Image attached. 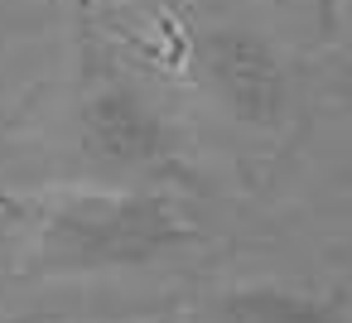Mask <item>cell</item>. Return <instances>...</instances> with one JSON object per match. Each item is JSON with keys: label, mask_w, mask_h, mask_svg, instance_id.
<instances>
[{"label": "cell", "mask_w": 352, "mask_h": 323, "mask_svg": "<svg viewBox=\"0 0 352 323\" xmlns=\"http://www.w3.org/2000/svg\"><path fill=\"white\" fill-rule=\"evenodd\" d=\"M30 241L44 270L102 275L184 260L203 246V227L160 183H68L30 208Z\"/></svg>", "instance_id": "1"}, {"label": "cell", "mask_w": 352, "mask_h": 323, "mask_svg": "<svg viewBox=\"0 0 352 323\" xmlns=\"http://www.w3.org/2000/svg\"><path fill=\"white\" fill-rule=\"evenodd\" d=\"M73 150L107 183H155L179 169V131L121 68L92 63L73 97Z\"/></svg>", "instance_id": "2"}, {"label": "cell", "mask_w": 352, "mask_h": 323, "mask_svg": "<svg viewBox=\"0 0 352 323\" xmlns=\"http://www.w3.org/2000/svg\"><path fill=\"white\" fill-rule=\"evenodd\" d=\"M188 82L246 135H280L294 121V73L285 54L241 20H212L188 34Z\"/></svg>", "instance_id": "3"}, {"label": "cell", "mask_w": 352, "mask_h": 323, "mask_svg": "<svg viewBox=\"0 0 352 323\" xmlns=\"http://www.w3.org/2000/svg\"><path fill=\"white\" fill-rule=\"evenodd\" d=\"M208 323H347V294L342 285H232L208 304Z\"/></svg>", "instance_id": "4"}, {"label": "cell", "mask_w": 352, "mask_h": 323, "mask_svg": "<svg viewBox=\"0 0 352 323\" xmlns=\"http://www.w3.org/2000/svg\"><path fill=\"white\" fill-rule=\"evenodd\" d=\"M309 10L323 25V34H338L342 30V0H309Z\"/></svg>", "instance_id": "5"}]
</instances>
